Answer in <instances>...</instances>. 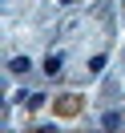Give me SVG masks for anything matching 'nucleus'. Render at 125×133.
Segmentation results:
<instances>
[{"instance_id": "obj_1", "label": "nucleus", "mask_w": 125, "mask_h": 133, "mask_svg": "<svg viewBox=\"0 0 125 133\" xmlns=\"http://www.w3.org/2000/svg\"><path fill=\"white\" fill-rule=\"evenodd\" d=\"M61 65H65V61H61V52H52V57L44 61V73H49V77H57V73H61Z\"/></svg>"}, {"instance_id": "obj_2", "label": "nucleus", "mask_w": 125, "mask_h": 133, "mask_svg": "<svg viewBox=\"0 0 125 133\" xmlns=\"http://www.w3.org/2000/svg\"><path fill=\"white\" fill-rule=\"evenodd\" d=\"M8 69H12V73H28V69H32V61H28V57H12Z\"/></svg>"}, {"instance_id": "obj_3", "label": "nucleus", "mask_w": 125, "mask_h": 133, "mask_svg": "<svg viewBox=\"0 0 125 133\" xmlns=\"http://www.w3.org/2000/svg\"><path fill=\"white\" fill-rule=\"evenodd\" d=\"M101 125H109V129H117V125H121V113H105V117H101Z\"/></svg>"}, {"instance_id": "obj_4", "label": "nucleus", "mask_w": 125, "mask_h": 133, "mask_svg": "<svg viewBox=\"0 0 125 133\" xmlns=\"http://www.w3.org/2000/svg\"><path fill=\"white\" fill-rule=\"evenodd\" d=\"M61 4H73V0H61Z\"/></svg>"}]
</instances>
